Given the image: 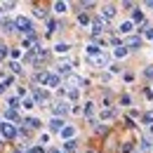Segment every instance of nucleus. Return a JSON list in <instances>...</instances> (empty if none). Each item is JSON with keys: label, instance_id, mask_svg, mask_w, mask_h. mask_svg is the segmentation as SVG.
<instances>
[{"label": "nucleus", "instance_id": "nucleus-1", "mask_svg": "<svg viewBox=\"0 0 153 153\" xmlns=\"http://www.w3.org/2000/svg\"><path fill=\"white\" fill-rule=\"evenodd\" d=\"M14 24H17V28H19V31L28 33V36H33V21H31V19H26V17H17Z\"/></svg>", "mask_w": 153, "mask_h": 153}, {"label": "nucleus", "instance_id": "nucleus-2", "mask_svg": "<svg viewBox=\"0 0 153 153\" xmlns=\"http://www.w3.org/2000/svg\"><path fill=\"white\" fill-rule=\"evenodd\" d=\"M0 134H2L5 139H14V137H17V130H14L12 123H0Z\"/></svg>", "mask_w": 153, "mask_h": 153}, {"label": "nucleus", "instance_id": "nucleus-3", "mask_svg": "<svg viewBox=\"0 0 153 153\" xmlns=\"http://www.w3.org/2000/svg\"><path fill=\"white\" fill-rule=\"evenodd\" d=\"M101 17H104L106 21L113 19V17H115V7H113V5H104V7H101Z\"/></svg>", "mask_w": 153, "mask_h": 153}, {"label": "nucleus", "instance_id": "nucleus-4", "mask_svg": "<svg viewBox=\"0 0 153 153\" xmlns=\"http://www.w3.org/2000/svg\"><path fill=\"white\" fill-rule=\"evenodd\" d=\"M68 113V104H66V101H59V104H54V115H66Z\"/></svg>", "mask_w": 153, "mask_h": 153}, {"label": "nucleus", "instance_id": "nucleus-5", "mask_svg": "<svg viewBox=\"0 0 153 153\" xmlns=\"http://www.w3.org/2000/svg\"><path fill=\"white\" fill-rule=\"evenodd\" d=\"M85 52H87V57H92V59H97L99 54H101L99 45H87V47H85Z\"/></svg>", "mask_w": 153, "mask_h": 153}, {"label": "nucleus", "instance_id": "nucleus-6", "mask_svg": "<svg viewBox=\"0 0 153 153\" xmlns=\"http://www.w3.org/2000/svg\"><path fill=\"white\" fill-rule=\"evenodd\" d=\"M33 99H36L38 104H45V101H47V92H45V90H33Z\"/></svg>", "mask_w": 153, "mask_h": 153}, {"label": "nucleus", "instance_id": "nucleus-7", "mask_svg": "<svg viewBox=\"0 0 153 153\" xmlns=\"http://www.w3.org/2000/svg\"><path fill=\"white\" fill-rule=\"evenodd\" d=\"M61 137H64L66 141H71V139L76 137V127H71V125H68V127H64V130H61Z\"/></svg>", "mask_w": 153, "mask_h": 153}, {"label": "nucleus", "instance_id": "nucleus-8", "mask_svg": "<svg viewBox=\"0 0 153 153\" xmlns=\"http://www.w3.org/2000/svg\"><path fill=\"white\" fill-rule=\"evenodd\" d=\"M104 28H106V24H104V19H97L94 24H92V33H94V36H99V33H101Z\"/></svg>", "mask_w": 153, "mask_h": 153}, {"label": "nucleus", "instance_id": "nucleus-9", "mask_svg": "<svg viewBox=\"0 0 153 153\" xmlns=\"http://www.w3.org/2000/svg\"><path fill=\"white\" fill-rule=\"evenodd\" d=\"M127 47H130V50H139V47H141V38H137V36L130 38L127 40Z\"/></svg>", "mask_w": 153, "mask_h": 153}, {"label": "nucleus", "instance_id": "nucleus-10", "mask_svg": "<svg viewBox=\"0 0 153 153\" xmlns=\"http://www.w3.org/2000/svg\"><path fill=\"white\" fill-rule=\"evenodd\" d=\"M68 50H71V47H68L66 42H57V45H54V52H57V54H66Z\"/></svg>", "mask_w": 153, "mask_h": 153}, {"label": "nucleus", "instance_id": "nucleus-11", "mask_svg": "<svg viewBox=\"0 0 153 153\" xmlns=\"http://www.w3.org/2000/svg\"><path fill=\"white\" fill-rule=\"evenodd\" d=\"M50 127H52V130H64V120H61V118H52V120H50Z\"/></svg>", "mask_w": 153, "mask_h": 153}, {"label": "nucleus", "instance_id": "nucleus-12", "mask_svg": "<svg viewBox=\"0 0 153 153\" xmlns=\"http://www.w3.org/2000/svg\"><path fill=\"white\" fill-rule=\"evenodd\" d=\"M76 149H78V144L71 139V141H64V151L66 153H76Z\"/></svg>", "mask_w": 153, "mask_h": 153}, {"label": "nucleus", "instance_id": "nucleus-13", "mask_svg": "<svg viewBox=\"0 0 153 153\" xmlns=\"http://www.w3.org/2000/svg\"><path fill=\"white\" fill-rule=\"evenodd\" d=\"M19 106H21V104H19V99H17V97H10V99H7V108H12V111H17Z\"/></svg>", "mask_w": 153, "mask_h": 153}, {"label": "nucleus", "instance_id": "nucleus-14", "mask_svg": "<svg viewBox=\"0 0 153 153\" xmlns=\"http://www.w3.org/2000/svg\"><path fill=\"white\" fill-rule=\"evenodd\" d=\"M92 61H94L97 66L101 68V66H106V64H108V57H106V54H99V57H97V59H92Z\"/></svg>", "mask_w": 153, "mask_h": 153}, {"label": "nucleus", "instance_id": "nucleus-15", "mask_svg": "<svg viewBox=\"0 0 153 153\" xmlns=\"http://www.w3.org/2000/svg\"><path fill=\"white\" fill-rule=\"evenodd\" d=\"M118 59H123V57H127V47L125 45H120V47H115V52H113Z\"/></svg>", "mask_w": 153, "mask_h": 153}, {"label": "nucleus", "instance_id": "nucleus-16", "mask_svg": "<svg viewBox=\"0 0 153 153\" xmlns=\"http://www.w3.org/2000/svg\"><path fill=\"white\" fill-rule=\"evenodd\" d=\"M26 125H28L31 130H38V127H40V120H38V118H26Z\"/></svg>", "mask_w": 153, "mask_h": 153}, {"label": "nucleus", "instance_id": "nucleus-17", "mask_svg": "<svg viewBox=\"0 0 153 153\" xmlns=\"http://www.w3.org/2000/svg\"><path fill=\"white\" fill-rule=\"evenodd\" d=\"M5 118H7V120H19V113L12 111V108H5Z\"/></svg>", "mask_w": 153, "mask_h": 153}, {"label": "nucleus", "instance_id": "nucleus-18", "mask_svg": "<svg viewBox=\"0 0 153 153\" xmlns=\"http://www.w3.org/2000/svg\"><path fill=\"white\" fill-rule=\"evenodd\" d=\"M113 115H115L113 108H104V111H101V120H111Z\"/></svg>", "mask_w": 153, "mask_h": 153}, {"label": "nucleus", "instance_id": "nucleus-19", "mask_svg": "<svg viewBox=\"0 0 153 153\" xmlns=\"http://www.w3.org/2000/svg\"><path fill=\"white\" fill-rule=\"evenodd\" d=\"M120 33H132V21H123L120 24Z\"/></svg>", "mask_w": 153, "mask_h": 153}, {"label": "nucleus", "instance_id": "nucleus-20", "mask_svg": "<svg viewBox=\"0 0 153 153\" xmlns=\"http://www.w3.org/2000/svg\"><path fill=\"white\" fill-rule=\"evenodd\" d=\"M21 106H24V108H33V106H36V99H33V97H26V99L21 101Z\"/></svg>", "mask_w": 153, "mask_h": 153}, {"label": "nucleus", "instance_id": "nucleus-21", "mask_svg": "<svg viewBox=\"0 0 153 153\" xmlns=\"http://www.w3.org/2000/svg\"><path fill=\"white\" fill-rule=\"evenodd\" d=\"M57 73H71V64H68V61H64V64H59Z\"/></svg>", "mask_w": 153, "mask_h": 153}, {"label": "nucleus", "instance_id": "nucleus-22", "mask_svg": "<svg viewBox=\"0 0 153 153\" xmlns=\"http://www.w3.org/2000/svg\"><path fill=\"white\" fill-rule=\"evenodd\" d=\"M82 113L87 115V118H92V113H94V104H90V101H87V104H85V108H82Z\"/></svg>", "mask_w": 153, "mask_h": 153}, {"label": "nucleus", "instance_id": "nucleus-23", "mask_svg": "<svg viewBox=\"0 0 153 153\" xmlns=\"http://www.w3.org/2000/svg\"><path fill=\"white\" fill-rule=\"evenodd\" d=\"M66 10H68V5H66V2H54V12H59V14H64Z\"/></svg>", "mask_w": 153, "mask_h": 153}, {"label": "nucleus", "instance_id": "nucleus-24", "mask_svg": "<svg viewBox=\"0 0 153 153\" xmlns=\"http://www.w3.org/2000/svg\"><path fill=\"white\" fill-rule=\"evenodd\" d=\"M10 68H12V73H24V68H21L19 61H10Z\"/></svg>", "mask_w": 153, "mask_h": 153}, {"label": "nucleus", "instance_id": "nucleus-25", "mask_svg": "<svg viewBox=\"0 0 153 153\" xmlns=\"http://www.w3.org/2000/svg\"><path fill=\"white\" fill-rule=\"evenodd\" d=\"M139 149H141V151H151V141H149V139H144V141L139 144Z\"/></svg>", "mask_w": 153, "mask_h": 153}, {"label": "nucleus", "instance_id": "nucleus-26", "mask_svg": "<svg viewBox=\"0 0 153 153\" xmlns=\"http://www.w3.org/2000/svg\"><path fill=\"white\" fill-rule=\"evenodd\" d=\"M144 123H146V125H153V111L144 113Z\"/></svg>", "mask_w": 153, "mask_h": 153}, {"label": "nucleus", "instance_id": "nucleus-27", "mask_svg": "<svg viewBox=\"0 0 153 153\" xmlns=\"http://www.w3.org/2000/svg\"><path fill=\"white\" fill-rule=\"evenodd\" d=\"M78 21H80L82 26H87V24H90V17H87V14H80V17H78Z\"/></svg>", "mask_w": 153, "mask_h": 153}, {"label": "nucleus", "instance_id": "nucleus-28", "mask_svg": "<svg viewBox=\"0 0 153 153\" xmlns=\"http://www.w3.org/2000/svg\"><path fill=\"white\" fill-rule=\"evenodd\" d=\"M132 19H134V21H144V14H141V12H139V10H134Z\"/></svg>", "mask_w": 153, "mask_h": 153}, {"label": "nucleus", "instance_id": "nucleus-29", "mask_svg": "<svg viewBox=\"0 0 153 153\" xmlns=\"http://www.w3.org/2000/svg\"><path fill=\"white\" fill-rule=\"evenodd\" d=\"M141 31H144L146 38H153V28H151V26H146V28H141Z\"/></svg>", "mask_w": 153, "mask_h": 153}, {"label": "nucleus", "instance_id": "nucleus-30", "mask_svg": "<svg viewBox=\"0 0 153 153\" xmlns=\"http://www.w3.org/2000/svg\"><path fill=\"white\" fill-rule=\"evenodd\" d=\"M47 31H50V33L57 31V21H47Z\"/></svg>", "mask_w": 153, "mask_h": 153}, {"label": "nucleus", "instance_id": "nucleus-31", "mask_svg": "<svg viewBox=\"0 0 153 153\" xmlns=\"http://www.w3.org/2000/svg\"><path fill=\"white\" fill-rule=\"evenodd\" d=\"M144 76H146V78H151V80H153V66H146V71H144Z\"/></svg>", "mask_w": 153, "mask_h": 153}, {"label": "nucleus", "instance_id": "nucleus-32", "mask_svg": "<svg viewBox=\"0 0 153 153\" xmlns=\"http://www.w3.org/2000/svg\"><path fill=\"white\" fill-rule=\"evenodd\" d=\"M120 104H123V106H130V97L123 94V97H120Z\"/></svg>", "mask_w": 153, "mask_h": 153}, {"label": "nucleus", "instance_id": "nucleus-33", "mask_svg": "<svg viewBox=\"0 0 153 153\" xmlns=\"http://www.w3.org/2000/svg\"><path fill=\"white\" fill-rule=\"evenodd\" d=\"M68 99H78V90L73 87V90H68Z\"/></svg>", "mask_w": 153, "mask_h": 153}, {"label": "nucleus", "instance_id": "nucleus-34", "mask_svg": "<svg viewBox=\"0 0 153 153\" xmlns=\"http://www.w3.org/2000/svg\"><path fill=\"white\" fill-rule=\"evenodd\" d=\"M36 17H47V12H45V10H40V7H38V10H36Z\"/></svg>", "mask_w": 153, "mask_h": 153}, {"label": "nucleus", "instance_id": "nucleus-35", "mask_svg": "<svg viewBox=\"0 0 153 153\" xmlns=\"http://www.w3.org/2000/svg\"><path fill=\"white\" fill-rule=\"evenodd\" d=\"M0 57H7V47L5 45H0Z\"/></svg>", "mask_w": 153, "mask_h": 153}, {"label": "nucleus", "instance_id": "nucleus-36", "mask_svg": "<svg viewBox=\"0 0 153 153\" xmlns=\"http://www.w3.org/2000/svg\"><path fill=\"white\" fill-rule=\"evenodd\" d=\"M28 153H45V151H42L40 146H33V149H31V151H28Z\"/></svg>", "mask_w": 153, "mask_h": 153}, {"label": "nucleus", "instance_id": "nucleus-37", "mask_svg": "<svg viewBox=\"0 0 153 153\" xmlns=\"http://www.w3.org/2000/svg\"><path fill=\"white\" fill-rule=\"evenodd\" d=\"M5 90H7V87H5V82H0V94H2Z\"/></svg>", "mask_w": 153, "mask_h": 153}, {"label": "nucleus", "instance_id": "nucleus-38", "mask_svg": "<svg viewBox=\"0 0 153 153\" xmlns=\"http://www.w3.org/2000/svg\"><path fill=\"white\" fill-rule=\"evenodd\" d=\"M146 7H151V10H153V0H149V2H146Z\"/></svg>", "mask_w": 153, "mask_h": 153}, {"label": "nucleus", "instance_id": "nucleus-39", "mask_svg": "<svg viewBox=\"0 0 153 153\" xmlns=\"http://www.w3.org/2000/svg\"><path fill=\"white\" fill-rule=\"evenodd\" d=\"M47 153H61V151H57V149H50V151H47Z\"/></svg>", "mask_w": 153, "mask_h": 153}, {"label": "nucleus", "instance_id": "nucleus-40", "mask_svg": "<svg viewBox=\"0 0 153 153\" xmlns=\"http://www.w3.org/2000/svg\"><path fill=\"white\" fill-rule=\"evenodd\" d=\"M14 153H24V149H17V151H14Z\"/></svg>", "mask_w": 153, "mask_h": 153}, {"label": "nucleus", "instance_id": "nucleus-41", "mask_svg": "<svg viewBox=\"0 0 153 153\" xmlns=\"http://www.w3.org/2000/svg\"><path fill=\"white\" fill-rule=\"evenodd\" d=\"M85 153H97V151H85Z\"/></svg>", "mask_w": 153, "mask_h": 153}, {"label": "nucleus", "instance_id": "nucleus-42", "mask_svg": "<svg viewBox=\"0 0 153 153\" xmlns=\"http://www.w3.org/2000/svg\"><path fill=\"white\" fill-rule=\"evenodd\" d=\"M151 134H153V125H151Z\"/></svg>", "mask_w": 153, "mask_h": 153}]
</instances>
